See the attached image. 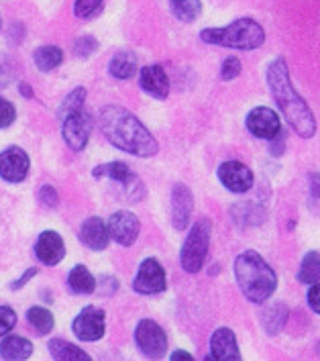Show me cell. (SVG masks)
<instances>
[{
  "instance_id": "32",
  "label": "cell",
  "mask_w": 320,
  "mask_h": 361,
  "mask_svg": "<svg viewBox=\"0 0 320 361\" xmlns=\"http://www.w3.org/2000/svg\"><path fill=\"white\" fill-rule=\"evenodd\" d=\"M15 106L8 102V100H4V98H0V129H6V127H11L13 123H15Z\"/></svg>"
},
{
  "instance_id": "34",
  "label": "cell",
  "mask_w": 320,
  "mask_h": 361,
  "mask_svg": "<svg viewBox=\"0 0 320 361\" xmlns=\"http://www.w3.org/2000/svg\"><path fill=\"white\" fill-rule=\"evenodd\" d=\"M239 74H241V61L237 57H228L223 61V68H221L223 80H235Z\"/></svg>"
},
{
  "instance_id": "36",
  "label": "cell",
  "mask_w": 320,
  "mask_h": 361,
  "mask_svg": "<svg viewBox=\"0 0 320 361\" xmlns=\"http://www.w3.org/2000/svg\"><path fill=\"white\" fill-rule=\"evenodd\" d=\"M308 306L316 312V314H320V284L316 282V284H312V288L308 290Z\"/></svg>"
},
{
  "instance_id": "14",
  "label": "cell",
  "mask_w": 320,
  "mask_h": 361,
  "mask_svg": "<svg viewBox=\"0 0 320 361\" xmlns=\"http://www.w3.org/2000/svg\"><path fill=\"white\" fill-rule=\"evenodd\" d=\"M214 361H239L241 351L237 345V337L230 329H219L214 331L210 339V357Z\"/></svg>"
},
{
  "instance_id": "38",
  "label": "cell",
  "mask_w": 320,
  "mask_h": 361,
  "mask_svg": "<svg viewBox=\"0 0 320 361\" xmlns=\"http://www.w3.org/2000/svg\"><path fill=\"white\" fill-rule=\"evenodd\" d=\"M170 360L171 361H190L192 360V355H190L188 351H173Z\"/></svg>"
},
{
  "instance_id": "2",
  "label": "cell",
  "mask_w": 320,
  "mask_h": 361,
  "mask_svg": "<svg viewBox=\"0 0 320 361\" xmlns=\"http://www.w3.org/2000/svg\"><path fill=\"white\" fill-rule=\"evenodd\" d=\"M100 123L106 139L123 152L139 157H151L159 149L157 141L145 129V125L123 106H104L100 113Z\"/></svg>"
},
{
  "instance_id": "28",
  "label": "cell",
  "mask_w": 320,
  "mask_h": 361,
  "mask_svg": "<svg viewBox=\"0 0 320 361\" xmlns=\"http://www.w3.org/2000/svg\"><path fill=\"white\" fill-rule=\"evenodd\" d=\"M27 319L29 323L33 324V329L37 331L39 335H47L51 329H54V314L43 308V306H35L27 312Z\"/></svg>"
},
{
  "instance_id": "8",
  "label": "cell",
  "mask_w": 320,
  "mask_h": 361,
  "mask_svg": "<svg viewBox=\"0 0 320 361\" xmlns=\"http://www.w3.org/2000/svg\"><path fill=\"white\" fill-rule=\"evenodd\" d=\"M90 129H92V123H90V116L84 113V109L63 116V139L74 152H82L86 147L90 139Z\"/></svg>"
},
{
  "instance_id": "26",
  "label": "cell",
  "mask_w": 320,
  "mask_h": 361,
  "mask_svg": "<svg viewBox=\"0 0 320 361\" xmlns=\"http://www.w3.org/2000/svg\"><path fill=\"white\" fill-rule=\"evenodd\" d=\"M300 282L302 284H316L320 280V253L310 251L304 255L300 266Z\"/></svg>"
},
{
  "instance_id": "17",
  "label": "cell",
  "mask_w": 320,
  "mask_h": 361,
  "mask_svg": "<svg viewBox=\"0 0 320 361\" xmlns=\"http://www.w3.org/2000/svg\"><path fill=\"white\" fill-rule=\"evenodd\" d=\"M80 239L82 243L88 249H94V251H102L109 245V239H111V233H109V225L98 219V216H92L88 219L82 228H80Z\"/></svg>"
},
{
  "instance_id": "21",
  "label": "cell",
  "mask_w": 320,
  "mask_h": 361,
  "mask_svg": "<svg viewBox=\"0 0 320 361\" xmlns=\"http://www.w3.org/2000/svg\"><path fill=\"white\" fill-rule=\"evenodd\" d=\"M285 319H288V308L283 305L267 306L261 312V323H264L267 335H278L285 324Z\"/></svg>"
},
{
  "instance_id": "12",
  "label": "cell",
  "mask_w": 320,
  "mask_h": 361,
  "mask_svg": "<svg viewBox=\"0 0 320 361\" xmlns=\"http://www.w3.org/2000/svg\"><path fill=\"white\" fill-rule=\"evenodd\" d=\"M139 231H141V223L139 219L129 212V210H118L114 212L109 221V233L113 237L114 241L123 247H129L137 241L139 237Z\"/></svg>"
},
{
  "instance_id": "27",
  "label": "cell",
  "mask_w": 320,
  "mask_h": 361,
  "mask_svg": "<svg viewBox=\"0 0 320 361\" xmlns=\"http://www.w3.org/2000/svg\"><path fill=\"white\" fill-rule=\"evenodd\" d=\"M173 15L184 23H192L200 17L202 4L200 0H170Z\"/></svg>"
},
{
  "instance_id": "24",
  "label": "cell",
  "mask_w": 320,
  "mask_h": 361,
  "mask_svg": "<svg viewBox=\"0 0 320 361\" xmlns=\"http://www.w3.org/2000/svg\"><path fill=\"white\" fill-rule=\"evenodd\" d=\"M111 74L118 80H127L137 72V57L131 51H121L111 59Z\"/></svg>"
},
{
  "instance_id": "11",
  "label": "cell",
  "mask_w": 320,
  "mask_h": 361,
  "mask_svg": "<svg viewBox=\"0 0 320 361\" xmlns=\"http://www.w3.org/2000/svg\"><path fill=\"white\" fill-rule=\"evenodd\" d=\"M247 129L253 137H259V139H273L278 137L282 131V125H280V116L273 113L271 109L267 106H257L253 109L251 113L247 114Z\"/></svg>"
},
{
  "instance_id": "33",
  "label": "cell",
  "mask_w": 320,
  "mask_h": 361,
  "mask_svg": "<svg viewBox=\"0 0 320 361\" xmlns=\"http://www.w3.org/2000/svg\"><path fill=\"white\" fill-rule=\"evenodd\" d=\"M98 47V41L94 37H80L75 41L74 54L80 57H88L90 54H94Z\"/></svg>"
},
{
  "instance_id": "5",
  "label": "cell",
  "mask_w": 320,
  "mask_h": 361,
  "mask_svg": "<svg viewBox=\"0 0 320 361\" xmlns=\"http://www.w3.org/2000/svg\"><path fill=\"white\" fill-rule=\"evenodd\" d=\"M210 233H212V227H210V221H207V219L192 225L188 239H186V243L182 247V253H180L182 267L188 274H198L204 266L208 247H210Z\"/></svg>"
},
{
  "instance_id": "22",
  "label": "cell",
  "mask_w": 320,
  "mask_h": 361,
  "mask_svg": "<svg viewBox=\"0 0 320 361\" xmlns=\"http://www.w3.org/2000/svg\"><path fill=\"white\" fill-rule=\"evenodd\" d=\"M68 284L74 290L75 294H92L96 290L94 276L84 266H75L70 276H68Z\"/></svg>"
},
{
  "instance_id": "40",
  "label": "cell",
  "mask_w": 320,
  "mask_h": 361,
  "mask_svg": "<svg viewBox=\"0 0 320 361\" xmlns=\"http://www.w3.org/2000/svg\"><path fill=\"white\" fill-rule=\"evenodd\" d=\"M319 349H320V347H319Z\"/></svg>"
},
{
  "instance_id": "18",
  "label": "cell",
  "mask_w": 320,
  "mask_h": 361,
  "mask_svg": "<svg viewBox=\"0 0 320 361\" xmlns=\"http://www.w3.org/2000/svg\"><path fill=\"white\" fill-rule=\"evenodd\" d=\"M141 88L153 98H168L170 94V80L161 66H147L141 70Z\"/></svg>"
},
{
  "instance_id": "15",
  "label": "cell",
  "mask_w": 320,
  "mask_h": 361,
  "mask_svg": "<svg viewBox=\"0 0 320 361\" xmlns=\"http://www.w3.org/2000/svg\"><path fill=\"white\" fill-rule=\"evenodd\" d=\"M192 210H194V198L188 186L184 184H176L171 192V219H173V227L178 231H184L190 225L192 219Z\"/></svg>"
},
{
  "instance_id": "29",
  "label": "cell",
  "mask_w": 320,
  "mask_h": 361,
  "mask_svg": "<svg viewBox=\"0 0 320 361\" xmlns=\"http://www.w3.org/2000/svg\"><path fill=\"white\" fill-rule=\"evenodd\" d=\"M84 100H86V90L84 88H75L74 92L66 98V102L61 106V118L68 116V114L82 111L84 109Z\"/></svg>"
},
{
  "instance_id": "4",
  "label": "cell",
  "mask_w": 320,
  "mask_h": 361,
  "mask_svg": "<svg viewBox=\"0 0 320 361\" xmlns=\"http://www.w3.org/2000/svg\"><path fill=\"white\" fill-rule=\"evenodd\" d=\"M200 39L210 45H221V47H230V49H257L265 41L264 27L253 19L233 20L223 29H204L200 33Z\"/></svg>"
},
{
  "instance_id": "35",
  "label": "cell",
  "mask_w": 320,
  "mask_h": 361,
  "mask_svg": "<svg viewBox=\"0 0 320 361\" xmlns=\"http://www.w3.org/2000/svg\"><path fill=\"white\" fill-rule=\"evenodd\" d=\"M39 198H41V202H43L45 207H56L57 204L56 188H51V186H43L41 192H39Z\"/></svg>"
},
{
  "instance_id": "7",
  "label": "cell",
  "mask_w": 320,
  "mask_h": 361,
  "mask_svg": "<svg viewBox=\"0 0 320 361\" xmlns=\"http://www.w3.org/2000/svg\"><path fill=\"white\" fill-rule=\"evenodd\" d=\"M168 286L166 280V271L164 267L159 266L157 259H145L141 267H139V274L133 282L135 292L139 294H145V296H153V294H161Z\"/></svg>"
},
{
  "instance_id": "1",
  "label": "cell",
  "mask_w": 320,
  "mask_h": 361,
  "mask_svg": "<svg viewBox=\"0 0 320 361\" xmlns=\"http://www.w3.org/2000/svg\"><path fill=\"white\" fill-rule=\"evenodd\" d=\"M267 86L271 90V94L276 98L280 111L283 116L288 118L290 127L294 129V133H298L304 139L312 137L316 133V121L314 114L310 111V106L304 102L290 80V72H288V63L283 57H278L269 63L267 68Z\"/></svg>"
},
{
  "instance_id": "9",
  "label": "cell",
  "mask_w": 320,
  "mask_h": 361,
  "mask_svg": "<svg viewBox=\"0 0 320 361\" xmlns=\"http://www.w3.org/2000/svg\"><path fill=\"white\" fill-rule=\"evenodd\" d=\"M74 335L80 341L94 343L104 335V312L96 306H86L74 321Z\"/></svg>"
},
{
  "instance_id": "3",
  "label": "cell",
  "mask_w": 320,
  "mask_h": 361,
  "mask_svg": "<svg viewBox=\"0 0 320 361\" xmlns=\"http://www.w3.org/2000/svg\"><path fill=\"white\" fill-rule=\"evenodd\" d=\"M235 276L243 296L255 305L265 302L278 286V276L273 267L255 251H245L237 257Z\"/></svg>"
},
{
  "instance_id": "25",
  "label": "cell",
  "mask_w": 320,
  "mask_h": 361,
  "mask_svg": "<svg viewBox=\"0 0 320 361\" xmlns=\"http://www.w3.org/2000/svg\"><path fill=\"white\" fill-rule=\"evenodd\" d=\"M61 59H63L61 49L54 47V45H43V47H39L37 51H35V63H37V68L41 72L56 70L57 66L61 63Z\"/></svg>"
},
{
  "instance_id": "19",
  "label": "cell",
  "mask_w": 320,
  "mask_h": 361,
  "mask_svg": "<svg viewBox=\"0 0 320 361\" xmlns=\"http://www.w3.org/2000/svg\"><path fill=\"white\" fill-rule=\"evenodd\" d=\"M94 178H111L114 182L127 186L129 190H131L133 186H139L137 176H135L125 164H118V161H114V164H104V166L94 168Z\"/></svg>"
},
{
  "instance_id": "31",
  "label": "cell",
  "mask_w": 320,
  "mask_h": 361,
  "mask_svg": "<svg viewBox=\"0 0 320 361\" xmlns=\"http://www.w3.org/2000/svg\"><path fill=\"white\" fill-rule=\"evenodd\" d=\"M17 324V314L8 306H0V337H4Z\"/></svg>"
},
{
  "instance_id": "20",
  "label": "cell",
  "mask_w": 320,
  "mask_h": 361,
  "mask_svg": "<svg viewBox=\"0 0 320 361\" xmlns=\"http://www.w3.org/2000/svg\"><path fill=\"white\" fill-rule=\"evenodd\" d=\"M31 353H33V345H31V341H27L25 337H6L4 341L0 343V355H2V360H29Z\"/></svg>"
},
{
  "instance_id": "16",
  "label": "cell",
  "mask_w": 320,
  "mask_h": 361,
  "mask_svg": "<svg viewBox=\"0 0 320 361\" xmlns=\"http://www.w3.org/2000/svg\"><path fill=\"white\" fill-rule=\"evenodd\" d=\"M35 253H37V257L45 266H57L63 259V255H66L63 239L57 233H54V231H45V233L39 235Z\"/></svg>"
},
{
  "instance_id": "6",
  "label": "cell",
  "mask_w": 320,
  "mask_h": 361,
  "mask_svg": "<svg viewBox=\"0 0 320 361\" xmlns=\"http://www.w3.org/2000/svg\"><path fill=\"white\" fill-rule=\"evenodd\" d=\"M135 341L147 357H161L168 349V337L155 321H141L137 324Z\"/></svg>"
},
{
  "instance_id": "10",
  "label": "cell",
  "mask_w": 320,
  "mask_h": 361,
  "mask_svg": "<svg viewBox=\"0 0 320 361\" xmlns=\"http://www.w3.org/2000/svg\"><path fill=\"white\" fill-rule=\"evenodd\" d=\"M219 180L226 190L235 192V194H245L253 188V182H255L253 171L241 161H225L219 168Z\"/></svg>"
},
{
  "instance_id": "13",
  "label": "cell",
  "mask_w": 320,
  "mask_h": 361,
  "mask_svg": "<svg viewBox=\"0 0 320 361\" xmlns=\"http://www.w3.org/2000/svg\"><path fill=\"white\" fill-rule=\"evenodd\" d=\"M29 173V155L19 147H8L0 153V176L2 180L17 184Z\"/></svg>"
},
{
  "instance_id": "23",
  "label": "cell",
  "mask_w": 320,
  "mask_h": 361,
  "mask_svg": "<svg viewBox=\"0 0 320 361\" xmlns=\"http://www.w3.org/2000/svg\"><path fill=\"white\" fill-rule=\"evenodd\" d=\"M49 351L57 361H88V353H84L82 349H78L75 345H70L63 339H54L49 341Z\"/></svg>"
},
{
  "instance_id": "30",
  "label": "cell",
  "mask_w": 320,
  "mask_h": 361,
  "mask_svg": "<svg viewBox=\"0 0 320 361\" xmlns=\"http://www.w3.org/2000/svg\"><path fill=\"white\" fill-rule=\"evenodd\" d=\"M102 8V0H75V15L80 19H90Z\"/></svg>"
},
{
  "instance_id": "39",
  "label": "cell",
  "mask_w": 320,
  "mask_h": 361,
  "mask_svg": "<svg viewBox=\"0 0 320 361\" xmlns=\"http://www.w3.org/2000/svg\"><path fill=\"white\" fill-rule=\"evenodd\" d=\"M33 274H35V269H29V271H27V276H25L23 280H19V282H15V284H13V288H20V286L25 284L27 280H31V278H33Z\"/></svg>"
},
{
  "instance_id": "37",
  "label": "cell",
  "mask_w": 320,
  "mask_h": 361,
  "mask_svg": "<svg viewBox=\"0 0 320 361\" xmlns=\"http://www.w3.org/2000/svg\"><path fill=\"white\" fill-rule=\"evenodd\" d=\"M316 200H319L316 209L320 210V176H312L310 178V204H314Z\"/></svg>"
}]
</instances>
